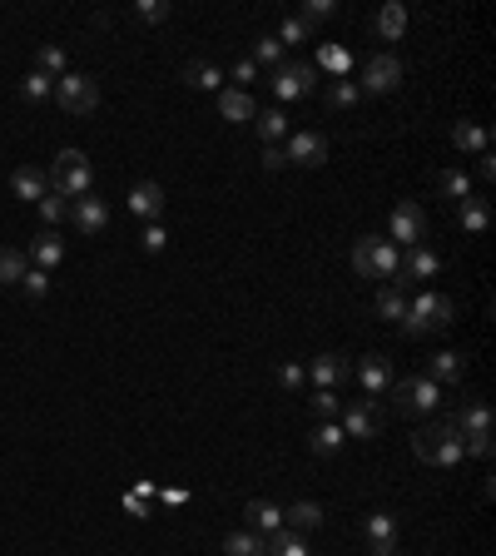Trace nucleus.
Instances as JSON below:
<instances>
[{
	"instance_id": "obj_1",
	"label": "nucleus",
	"mask_w": 496,
	"mask_h": 556,
	"mask_svg": "<svg viewBox=\"0 0 496 556\" xmlns=\"http://www.w3.org/2000/svg\"><path fill=\"white\" fill-rule=\"evenodd\" d=\"M412 457H422V462H432V467L452 472V467H462L467 442H462L457 422H427L422 432H412Z\"/></svg>"
},
{
	"instance_id": "obj_2",
	"label": "nucleus",
	"mask_w": 496,
	"mask_h": 556,
	"mask_svg": "<svg viewBox=\"0 0 496 556\" xmlns=\"http://www.w3.org/2000/svg\"><path fill=\"white\" fill-rule=\"evenodd\" d=\"M45 184H50V194H60V199H80V194H90V184H95V164H90L80 149H60L55 164L45 169Z\"/></svg>"
},
{
	"instance_id": "obj_3",
	"label": "nucleus",
	"mask_w": 496,
	"mask_h": 556,
	"mask_svg": "<svg viewBox=\"0 0 496 556\" xmlns=\"http://www.w3.org/2000/svg\"><path fill=\"white\" fill-rule=\"evenodd\" d=\"M452 313H457V303L447 293H417V298H407L402 328H407V338H427V333H442L452 323Z\"/></svg>"
},
{
	"instance_id": "obj_4",
	"label": "nucleus",
	"mask_w": 496,
	"mask_h": 556,
	"mask_svg": "<svg viewBox=\"0 0 496 556\" xmlns=\"http://www.w3.org/2000/svg\"><path fill=\"white\" fill-rule=\"evenodd\" d=\"M353 269L363 278H397L402 274V249L387 244V239H377V234H363L353 244Z\"/></svg>"
},
{
	"instance_id": "obj_5",
	"label": "nucleus",
	"mask_w": 496,
	"mask_h": 556,
	"mask_svg": "<svg viewBox=\"0 0 496 556\" xmlns=\"http://www.w3.org/2000/svg\"><path fill=\"white\" fill-rule=\"evenodd\" d=\"M387 244H397V249L427 244V209L412 204V199H402V204L392 209V219H387Z\"/></svg>"
},
{
	"instance_id": "obj_6",
	"label": "nucleus",
	"mask_w": 496,
	"mask_h": 556,
	"mask_svg": "<svg viewBox=\"0 0 496 556\" xmlns=\"http://www.w3.org/2000/svg\"><path fill=\"white\" fill-rule=\"evenodd\" d=\"M50 100H55L65 115H90V110L100 105V85H95L90 75H75V70H70V75L55 80V95H50Z\"/></svg>"
},
{
	"instance_id": "obj_7",
	"label": "nucleus",
	"mask_w": 496,
	"mask_h": 556,
	"mask_svg": "<svg viewBox=\"0 0 496 556\" xmlns=\"http://www.w3.org/2000/svg\"><path fill=\"white\" fill-rule=\"evenodd\" d=\"M313 85H318V70H313V60H283V65L268 75V90H273L278 100H303Z\"/></svg>"
},
{
	"instance_id": "obj_8",
	"label": "nucleus",
	"mask_w": 496,
	"mask_h": 556,
	"mask_svg": "<svg viewBox=\"0 0 496 556\" xmlns=\"http://www.w3.org/2000/svg\"><path fill=\"white\" fill-rule=\"evenodd\" d=\"M397 408L407 417H432L442 408V388H437L432 378H422V373H417V378H402V383H397Z\"/></svg>"
},
{
	"instance_id": "obj_9",
	"label": "nucleus",
	"mask_w": 496,
	"mask_h": 556,
	"mask_svg": "<svg viewBox=\"0 0 496 556\" xmlns=\"http://www.w3.org/2000/svg\"><path fill=\"white\" fill-rule=\"evenodd\" d=\"M402 85V65H397V55H372L368 65H363V80H358V90L363 95H392Z\"/></svg>"
},
{
	"instance_id": "obj_10",
	"label": "nucleus",
	"mask_w": 496,
	"mask_h": 556,
	"mask_svg": "<svg viewBox=\"0 0 496 556\" xmlns=\"http://www.w3.org/2000/svg\"><path fill=\"white\" fill-rule=\"evenodd\" d=\"M283 159L303 164V169H318V164H328V139L318 135V130H293L288 144H283Z\"/></svg>"
},
{
	"instance_id": "obj_11",
	"label": "nucleus",
	"mask_w": 496,
	"mask_h": 556,
	"mask_svg": "<svg viewBox=\"0 0 496 556\" xmlns=\"http://www.w3.org/2000/svg\"><path fill=\"white\" fill-rule=\"evenodd\" d=\"M70 224H75L80 234H105V229H110V199H100V194L70 199Z\"/></svg>"
},
{
	"instance_id": "obj_12",
	"label": "nucleus",
	"mask_w": 496,
	"mask_h": 556,
	"mask_svg": "<svg viewBox=\"0 0 496 556\" xmlns=\"http://www.w3.org/2000/svg\"><path fill=\"white\" fill-rule=\"evenodd\" d=\"M124 204H129V214H134L139 224H159V214H164V189H159L154 179H139Z\"/></svg>"
},
{
	"instance_id": "obj_13",
	"label": "nucleus",
	"mask_w": 496,
	"mask_h": 556,
	"mask_svg": "<svg viewBox=\"0 0 496 556\" xmlns=\"http://www.w3.org/2000/svg\"><path fill=\"white\" fill-rule=\"evenodd\" d=\"M338 427H343L348 437H358V442H368V437H377V403H372V398H358V403H343V413H338Z\"/></svg>"
},
{
	"instance_id": "obj_14",
	"label": "nucleus",
	"mask_w": 496,
	"mask_h": 556,
	"mask_svg": "<svg viewBox=\"0 0 496 556\" xmlns=\"http://www.w3.org/2000/svg\"><path fill=\"white\" fill-rule=\"evenodd\" d=\"M358 388H363V398H372V403L392 388V363H387L382 353H368V358L358 363Z\"/></svg>"
},
{
	"instance_id": "obj_15",
	"label": "nucleus",
	"mask_w": 496,
	"mask_h": 556,
	"mask_svg": "<svg viewBox=\"0 0 496 556\" xmlns=\"http://www.w3.org/2000/svg\"><path fill=\"white\" fill-rule=\"evenodd\" d=\"M363 537H368L372 556H397V517H392V512H372Z\"/></svg>"
},
{
	"instance_id": "obj_16",
	"label": "nucleus",
	"mask_w": 496,
	"mask_h": 556,
	"mask_svg": "<svg viewBox=\"0 0 496 556\" xmlns=\"http://www.w3.org/2000/svg\"><path fill=\"white\" fill-rule=\"evenodd\" d=\"M422 378H432L437 388H457V383H467V358L462 353H432Z\"/></svg>"
},
{
	"instance_id": "obj_17",
	"label": "nucleus",
	"mask_w": 496,
	"mask_h": 556,
	"mask_svg": "<svg viewBox=\"0 0 496 556\" xmlns=\"http://www.w3.org/2000/svg\"><path fill=\"white\" fill-rule=\"evenodd\" d=\"M25 259H30V269L50 274V269L65 259V239H60L55 229H45V234H35V239H30V254H25Z\"/></svg>"
},
{
	"instance_id": "obj_18",
	"label": "nucleus",
	"mask_w": 496,
	"mask_h": 556,
	"mask_svg": "<svg viewBox=\"0 0 496 556\" xmlns=\"http://www.w3.org/2000/svg\"><path fill=\"white\" fill-rule=\"evenodd\" d=\"M343 378H348V358H338V353H318V358L308 363V383H313V388H333V393H338Z\"/></svg>"
},
{
	"instance_id": "obj_19",
	"label": "nucleus",
	"mask_w": 496,
	"mask_h": 556,
	"mask_svg": "<svg viewBox=\"0 0 496 556\" xmlns=\"http://www.w3.org/2000/svg\"><path fill=\"white\" fill-rule=\"evenodd\" d=\"M10 189H15V199H25V204H40V199L50 194L45 169H30V164H20V169L10 174Z\"/></svg>"
},
{
	"instance_id": "obj_20",
	"label": "nucleus",
	"mask_w": 496,
	"mask_h": 556,
	"mask_svg": "<svg viewBox=\"0 0 496 556\" xmlns=\"http://www.w3.org/2000/svg\"><path fill=\"white\" fill-rule=\"evenodd\" d=\"M219 115H224L229 125H244V120H253V115H258V105H253V95H248V90L224 85V90H219Z\"/></svg>"
},
{
	"instance_id": "obj_21",
	"label": "nucleus",
	"mask_w": 496,
	"mask_h": 556,
	"mask_svg": "<svg viewBox=\"0 0 496 556\" xmlns=\"http://www.w3.org/2000/svg\"><path fill=\"white\" fill-rule=\"evenodd\" d=\"M248 517V532H258V537H273V532H283V507H273V502H248L244 507Z\"/></svg>"
},
{
	"instance_id": "obj_22",
	"label": "nucleus",
	"mask_w": 496,
	"mask_h": 556,
	"mask_svg": "<svg viewBox=\"0 0 496 556\" xmlns=\"http://www.w3.org/2000/svg\"><path fill=\"white\" fill-rule=\"evenodd\" d=\"M253 130H258V139H263V144H278V139L293 135V125H288L283 105H268V110H258V115H253Z\"/></svg>"
},
{
	"instance_id": "obj_23",
	"label": "nucleus",
	"mask_w": 496,
	"mask_h": 556,
	"mask_svg": "<svg viewBox=\"0 0 496 556\" xmlns=\"http://www.w3.org/2000/svg\"><path fill=\"white\" fill-rule=\"evenodd\" d=\"M452 144H457L462 154H492V135H487V125H477V120H457Z\"/></svg>"
},
{
	"instance_id": "obj_24",
	"label": "nucleus",
	"mask_w": 496,
	"mask_h": 556,
	"mask_svg": "<svg viewBox=\"0 0 496 556\" xmlns=\"http://www.w3.org/2000/svg\"><path fill=\"white\" fill-rule=\"evenodd\" d=\"M184 80H189L194 90H209V95H219L229 75H224L214 60H189V65H184Z\"/></svg>"
},
{
	"instance_id": "obj_25",
	"label": "nucleus",
	"mask_w": 496,
	"mask_h": 556,
	"mask_svg": "<svg viewBox=\"0 0 496 556\" xmlns=\"http://www.w3.org/2000/svg\"><path fill=\"white\" fill-rule=\"evenodd\" d=\"M343 442H348V432H343L338 422H318V427L308 432V452H313V457H333V452H343Z\"/></svg>"
},
{
	"instance_id": "obj_26",
	"label": "nucleus",
	"mask_w": 496,
	"mask_h": 556,
	"mask_svg": "<svg viewBox=\"0 0 496 556\" xmlns=\"http://www.w3.org/2000/svg\"><path fill=\"white\" fill-rule=\"evenodd\" d=\"M283 527L298 532V537H303V532H318V527H323V507H318V502H293V507L283 512Z\"/></svg>"
},
{
	"instance_id": "obj_27",
	"label": "nucleus",
	"mask_w": 496,
	"mask_h": 556,
	"mask_svg": "<svg viewBox=\"0 0 496 556\" xmlns=\"http://www.w3.org/2000/svg\"><path fill=\"white\" fill-rule=\"evenodd\" d=\"M457 432L462 437H492V408L487 403H467L457 413Z\"/></svg>"
},
{
	"instance_id": "obj_28",
	"label": "nucleus",
	"mask_w": 496,
	"mask_h": 556,
	"mask_svg": "<svg viewBox=\"0 0 496 556\" xmlns=\"http://www.w3.org/2000/svg\"><path fill=\"white\" fill-rule=\"evenodd\" d=\"M372 25H377V35H382V40H402V35H407V5L387 0V5L377 10V20H372Z\"/></svg>"
},
{
	"instance_id": "obj_29",
	"label": "nucleus",
	"mask_w": 496,
	"mask_h": 556,
	"mask_svg": "<svg viewBox=\"0 0 496 556\" xmlns=\"http://www.w3.org/2000/svg\"><path fill=\"white\" fill-rule=\"evenodd\" d=\"M457 219H462V229H467V234H487V224H492V204L472 194V199H462Z\"/></svg>"
},
{
	"instance_id": "obj_30",
	"label": "nucleus",
	"mask_w": 496,
	"mask_h": 556,
	"mask_svg": "<svg viewBox=\"0 0 496 556\" xmlns=\"http://www.w3.org/2000/svg\"><path fill=\"white\" fill-rule=\"evenodd\" d=\"M437 269H442V259H437L427 244H417V249H407V254H402V274H407V278H432Z\"/></svg>"
},
{
	"instance_id": "obj_31",
	"label": "nucleus",
	"mask_w": 496,
	"mask_h": 556,
	"mask_svg": "<svg viewBox=\"0 0 496 556\" xmlns=\"http://www.w3.org/2000/svg\"><path fill=\"white\" fill-rule=\"evenodd\" d=\"M313 70H328L333 80H348V70H353V55H348L343 45H323V50H318V60H313Z\"/></svg>"
},
{
	"instance_id": "obj_32",
	"label": "nucleus",
	"mask_w": 496,
	"mask_h": 556,
	"mask_svg": "<svg viewBox=\"0 0 496 556\" xmlns=\"http://www.w3.org/2000/svg\"><path fill=\"white\" fill-rule=\"evenodd\" d=\"M224 556H268V542L244 527V532H229V537H224Z\"/></svg>"
},
{
	"instance_id": "obj_33",
	"label": "nucleus",
	"mask_w": 496,
	"mask_h": 556,
	"mask_svg": "<svg viewBox=\"0 0 496 556\" xmlns=\"http://www.w3.org/2000/svg\"><path fill=\"white\" fill-rule=\"evenodd\" d=\"M268 542V556H313L308 552V537H298V532H273V537H263Z\"/></svg>"
},
{
	"instance_id": "obj_34",
	"label": "nucleus",
	"mask_w": 496,
	"mask_h": 556,
	"mask_svg": "<svg viewBox=\"0 0 496 556\" xmlns=\"http://www.w3.org/2000/svg\"><path fill=\"white\" fill-rule=\"evenodd\" d=\"M50 95H55V80H50V75L30 70V75L20 80V100H25V105H45Z\"/></svg>"
},
{
	"instance_id": "obj_35",
	"label": "nucleus",
	"mask_w": 496,
	"mask_h": 556,
	"mask_svg": "<svg viewBox=\"0 0 496 556\" xmlns=\"http://www.w3.org/2000/svg\"><path fill=\"white\" fill-rule=\"evenodd\" d=\"M308 413L318 417V422H338V413H343V398H338L333 388H313V398H308Z\"/></svg>"
},
{
	"instance_id": "obj_36",
	"label": "nucleus",
	"mask_w": 496,
	"mask_h": 556,
	"mask_svg": "<svg viewBox=\"0 0 496 556\" xmlns=\"http://www.w3.org/2000/svg\"><path fill=\"white\" fill-rule=\"evenodd\" d=\"M30 269V259H25V249H15V244H0V283H20Z\"/></svg>"
},
{
	"instance_id": "obj_37",
	"label": "nucleus",
	"mask_w": 496,
	"mask_h": 556,
	"mask_svg": "<svg viewBox=\"0 0 496 556\" xmlns=\"http://www.w3.org/2000/svg\"><path fill=\"white\" fill-rule=\"evenodd\" d=\"M328 105H333V110H353V105H363L358 80H333V85H328Z\"/></svg>"
},
{
	"instance_id": "obj_38",
	"label": "nucleus",
	"mask_w": 496,
	"mask_h": 556,
	"mask_svg": "<svg viewBox=\"0 0 496 556\" xmlns=\"http://www.w3.org/2000/svg\"><path fill=\"white\" fill-rule=\"evenodd\" d=\"M442 194L462 204V199H472V194H477V184H472V174H467V169H447V174H442Z\"/></svg>"
},
{
	"instance_id": "obj_39",
	"label": "nucleus",
	"mask_w": 496,
	"mask_h": 556,
	"mask_svg": "<svg viewBox=\"0 0 496 556\" xmlns=\"http://www.w3.org/2000/svg\"><path fill=\"white\" fill-rule=\"evenodd\" d=\"M253 65H268V70L283 65V45H278V35H258V40H253Z\"/></svg>"
},
{
	"instance_id": "obj_40",
	"label": "nucleus",
	"mask_w": 496,
	"mask_h": 556,
	"mask_svg": "<svg viewBox=\"0 0 496 556\" xmlns=\"http://www.w3.org/2000/svg\"><path fill=\"white\" fill-rule=\"evenodd\" d=\"M40 75H50V80L70 75V55L60 45H40Z\"/></svg>"
},
{
	"instance_id": "obj_41",
	"label": "nucleus",
	"mask_w": 496,
	"mask_h": 556,
	"mask_svg": "<svg viewBox=\"0 0 496 556\" xmlns=\"http://www.w3.org/2000/svg\"><path fill=\"white\" fill-rule=\"evenodd\" d=\"M35 209H40V219H45V229H60V224L70 219V199H60V194H45V199H40Z\"/></svg>"
},
{
	"instance_id": "obj_42",
	"label": "nucleus",
	"mask_w": 496,
	"mask_h": 556,
	"mask_svg": "<svg viewBox=\"0 0 496 556\" xmlns=\"http://www.w3.org/2000/svg\"><path fill=\"white\" fill-rule=\"evenodd\" d=\"M377 313H382V318H397V323H402V313H407V298H402V288L382 283V288H377Z\"/></svg>"
},
{
	"instance_id": "obj_43",
	"label": "nucleus",
	"mask_w": 496,
	"mask_h": 556,
	"mask_svg": "<svg viewBox=\"0 0 496 556\" xmlns=\"http://www.w3.org/2000/svg\"><path fill=\"white\" fill-rule=\"evenodd\" d=\"M313 40V25H303L298 15H283V25H278V45H308Z\"/></svg>"
},
{
	"instance_id": "obj_44",
	"label": "nucleus",
	"mask_w": 496,
	"mask_h": 556,
	"mask_svg": "<svg viewBox=\"0 0 496 556\" xmlns=\"http://www.w3.org/2000/svg\"><path fill=\"white\" fill-rule=\"evenodd\" d=\"M15 288H20L30 303H45V298H50V274H40V269H25V278H20Z\"/></svg>"
},
{
	"instance_id": "obj_45",
	"label": "nucleus",
	"mask_w": 496,
	"mask_h": 556,
	"mask_svg": "<svg viewBox=\"0 0 496 556\" xmlns=\"http://www.w3.org/2000/svg\"><path fill=\"white\" fill-rule=\"evenodd\" d=\"M278 383H283L288 393H303V388H308V363H298V358H288V363L278 368Z\"/></svg>"
},
{
	"instance_id": "obj_46",
	"label": "nucleus",
	"mask_w": 496,
	"mask_h": 556,
	"mask_svg": "<svg viewBox=\"0 0 496 556\" xmlns=\"http://www.w3.org/2000/svg\"><path fill=\"white\" fill-rule=\"evenodd\" d=\"M338 15V5L333 0H303V10H298V20L303 25H318V20H333Z\"/></svg>"
},
{
	"instance_id": "obj_47",
	"label": "nucleus",
	"mask_w": 496,
	"mask_h": 556,
	"mask_svg": "<svg viewBox=\"0 0 496 556\" xmlns=\"http://www.w3.org/2000/svg\"><path fill=\"white\" fill-rule=\"evenodd\" d=\"M134 20H144V25L169 20V0H139V5H134Z\"/></svg>"
},
{
	"instance_id": "obj_48",
	"label": "nucleus",
	"mask_w": 496,
	"mask_h": 556,
	"mask_svg": "<svg viewBox=\"0 0 496 556\" xmlns=\"http://www.w3.org/2000/svg\"><path fill=\"white\" fill-rule=\"evenodd\" d=\"M164 244H169V234H164L159 224H144V234H139V249H144V254H164Z\"/></svg>"
},
{
	"instance_id": "obj_49",
	"label": "nucleus",
	"mask_w": 496,
	"mask_h": 556,
	"mask_svg": "<svg viewBox=\"0 0 496 556\" xmlns=\"http://www.w3.org/2000/svg\"><path fill=\"white\" fill-rule=\"evenodd\" d=\"M253 80H258V65H253V60H239V65H234V90H248Z\"/></svg>"
},
{
	"instance_id": "obj_50",
	"label": "nucleus",
	"mask_w": 496,
	"mask_h": 556,
	"mask_svg": "<svg viewBox=\"0 0 496 556\" xmlns=\"http://www.w3.org/2000/svg\"><path fill=\"white\" fill-rule=\"evenodd\" d=\"M283 144H263V169H283Z\"/></svg>"
},
{
	"instance_id": "obj_51",
	"label": "nucleus",
	"mask_w": 496,
	"mask_h": 556,
	"mask_svg": "<svg viewBox=\"0 0 496 556\" xmlns=\"http://www.w3.org/2000/svg\"><path fill=\"white\" fill-rule=\"evenodd\" d=\"M124 512H129V517H149V502H144L139 492H129V497H124Z\"/></svg>"
},
{
	"instance_id": "obj_52",
	"label": "nucleus",
	"mask_w": 496,
	"mask_h": 556,
	"mask_svg": "<svg viewBox=\"0 0 496 556\" xmlns=\"http://www.w3.org/2000/svg\"><path fill=\"white\" fill-rule=\"evenodd\" d=\"M467 442V452H477V457H492V437H462Z\"/></svg>"
},
{
	"instance_id": "obj_53",
	"label": "nucleus",
	"mask_w": 496,
	"mask_h": 556,
	"mask_svg": "<svg viewBox=\"0 0 496 556\" xmlns=\"http://www.w3.org/2000/svg\"><path fill=\"white\" fill-rule=\"evenodd\" d=\"M477 159H482V164H477V174H482V179H496V159H492V154H477Z\"/></svg>"
},
{
	"instance_id": "obj_54",
	"label": "nucleus",
	"mask_w": 496,
	"mask_h": 556,
	"mask_svg": "<svg viewBox=\"0 0 496 556\" xmlns=\"http://www.w3.org/2000/svg\"><path fill=\"white\" fill-rule=\"evenodd\" d=\"M164 502H169V507H184V502H189V492H184V487H169V492H164Z\"/></svg>"
}]
</instances>
